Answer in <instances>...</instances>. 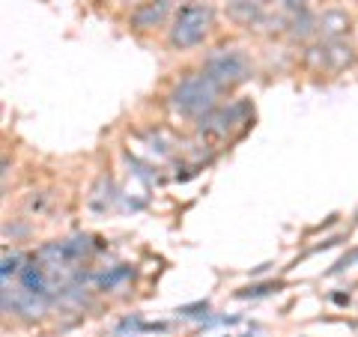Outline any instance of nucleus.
Segmentation results:
<instances>
[{"instance_id": "1", "label": "nucleus", "mask_w": 358, "mask_h": 337, "mask_svg": "<svg viewBox=\"0 0 358 337\" xmlns=\"http://www.w3.org/2000/svg\"><path fill=\"white\" fill-rule=\"evenodd\" d=\"M218 89L221 87L212 81L206 72L188 75L171 89V108L182 117H197L200 120V117H206L209 110H215Z\"/></svg>"}, {"instance_id": "2", "label": "nucleus", "mask_w": 358, "mask_h": 337, "mask_svg": "<svg viewBox=\"0 0 358 337\" xmlns=\"http://www.w3.org/2000/svg\"><path fill=\"white\" fill-rule=\"evenodd\" d=\"M212 27V9L203 3H185L173 18L171 27V45L173 48H194L203 42V36Z\"/></svg>"}, {"instance_id": "3", "label": "nucleus", "mask_w": 358, "mask_h": 337, "mask_svg": "<svg viewBox=\"0 0 358 337\" xmlns=\"http://www.w3.org/2000/svg\"><path fill=\"white\" fill-rule=\"evenodd\" d=\"M203 72L224 89V87H236L242 81H248V78H251V63L236 48H230V51L218 48L215 54H209V57H206Z\"/></svg>"}, {"instance_id": "4", "label": "nucleus", "mask_w": 358, "mask_h": 337, "mask_svg": "<svg viewBox=\"0 0 358 337\" xmlns=\"http://www.w3.org/2000/svg\"><path fill=\"white\" fill-rule=\"evenodd\" d=\"M242 114H245V105L209 110L206 117L197 120L200 134H206V138H212V141H227L230 131H233V126H236V122H242Z\"/></svg>"}, {"instance_id": "5", "label": "nucleus", "mask_w": 358, "mask_h": 337, "mask_svg": "<svg viewBox=\"0 0 358 337\" xmlns=\"http://www.w3.org/2000/svg\"><path fill=\"white\" fill-rule=\"evenodd\" d=\"M308 63L313 66V69H331L338 72L343 69L346 63H352V48L350 45H343L338 39H329L326 45H317V48H308Z\"/></svg>"}, {"instance_id": "6", "label": "nucleus", "mask_w": 358, "mask_h": 337, "mask_svg": "<svg viewBox=\"0 0 358 337\" xmlns=\"http://www.w3.org/2000/svg\"><path fill=\"white\" fill-rule=\"evenodd\" d=\"M167 13H171V3H167V0H150V3H143L141 9H134L131 24L138 30H150L155 24H162L167 18Z\"/></svg>"}, {"instance_id": "7", "label": "nucleus", "mask_w": 358, "mask_h": 337, "mask_svg": "<svg viewBox=\"0 0 358 337\" xmlns=\"http://www.w3.org/2000/svg\"><path fill=\"white\" fill-rule=\"evenodd\" d=\"M260 13H263V0H230V15L236 21L251 24V21Z\"/></svg>"}, {"instance_id": "8", "label": "nucleus", "mask_w": 358, "mask_h": 337, "mask_svg": "<svg viewBox=\"0 0 358 337\" xmlns=\"http://www.w3.org/2000/svg\"><path fill=\"white\" fill-rule=\"evenodd\" d=\"M346 24H350V18H346L343 13H326L320 18V30H322V36H329V39L338 36Z\"/></svg>"}, {"instance_id": "9", "label": "nucleus", "mask_w": 358, "mask_h": 337, "mask_svg": "<svg viewBox=\"0 0 358 337\" xmlns=\"http://www.w3.org/2000/svg\"><path fill=\"white\" fill-rule=\"evenodd\" d=\"M21 263H27L21 254H3V268H0V275H3V280H9V275H21Z\"/></svg>"}, {"instance_id": "10", "label": "nucleus", "mask_w": 358, "mask_h": 337, "mask_svg": "<svg viewBox=\"0 0 358 337\" xmlns=\"http://www.w3.org/2000/svg\"><path fill=\"white\" fill-rule=\"evenodd\" d=\"M281 284H257V287H248V289H239V299H257V296H268V293H278Z\"/></svg>"}, {"instance_id": "11", "label": "nucleus", "mask_w": 358, "mask_h": 337, "mask_svg": "<svg viewBox=\"0 0 358 337\" xmlns=\"http://www.w3.org/2000/svg\"><path fill=\"white\" fill-rule=\"evenodd\" d=\"M129 275H131V268H114L110 275H102V278H99V284H102V287H114V284H120V280H122V278H129Z\"/></svg>"}]
</instances>
